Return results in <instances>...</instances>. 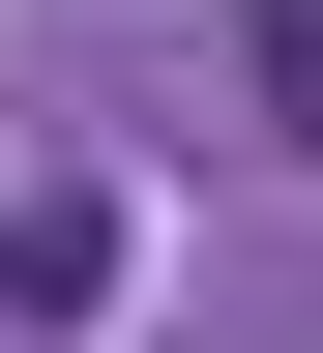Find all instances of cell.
I'll return each mask as SVG.
<instances>
[{
    "label": "cell",
    "instance_id": "1",
    "mask_svg": "<svg viewBox=\"0 0 323 353\" xmlns=\"http://www.w3.org/2000/svg\"><path fill=\"white\" fill-rule=\"evenodd\" d=\"M0 294H30V324H88V294H118V206H88V176H59V206H0Z\"/></svg>",
    "mask_w": 323,
    "mask_h": 353
},
{
    "label": "cell",
    "instance_id": "2",
    "mask_svg": "<svg viewBox=\"0 0 323 353\" xmlns=\"http://www.w3.org/2000/svg\"><path fill=\"white\" fill-rule=\"evenodd\" d=\"M236 88L294 118V148H323V0H264V30H236Z\"/></svg>",
    "mask_w": 323,
    "mask_h": 353
}]
</instances>
